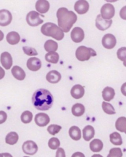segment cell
Returning a JSON list of instances; mask_svg holds the SVG:
<instances>
[{"label":"cell","instance_id":"17","mask_svg":"<svg viewBox=\"0 0 126 157\" xmlns=\"http://www.w3.org/2000/svg\"><path fill=\"white\" fill-rule=\"evenodd\" d=\"M84 87L79 84L74 85L71 90V94L75 99H81L84 96Z\"/></svg>","mask_w":126,"mask_h":157},{"label":"cell","instance_id":"16","mask_svg":"<svg viewBox=\"0 0 126 157\" xmlns=\"http://www.w3.org/2000/svg\"><path fill=\"white\" fill-rule=\"evenodd\" d=\"M49 2L46 0H38L36 3V10L41 13H46L49 9Z\"/></svg>","mask_w":126,"mask_h":157},{"label":"cell","instance_id":"8","mask_svg":"<svg viewBox=\"0 0 126 157\" xmlns=\"http://www.w3.org/2000/svg\"><path fill=\"white\" fill-rule=\"evenodd\" d=\"M102 43L105 48L110 49L115 47L116 44V40L114 35L111 34H107L104 36Z\"/></svg>","mask_w":126,"mask_h":157},{"label":"cell","instance_id":"18","mask_svg":"<svg viewBox=\"0 0 126 157\" xmlns=\"http://www.w3.org/2000/svg\"><path fill=\"white\" fill-rule=\"evenodd\" d=\"M61 76L57 71L53 70L49 71L46 75V80L51 83H57L61 79Z\"/></svg>","mask_w":126,"mask_h":157},{"label":"cell","instance_id":"7","mask_svg":"<svg viewBox=\"0 0 126 157\" xmlns=\"http://www.w3.org/2000/svg\"><path fill=\"white\" fill-rule=\"evenodd\" d=\"M22 150L27 155H33L38 151V147L33 140H27L23 144Z\"/></svg>","mask_w":126,"mask_h":157},{"label":"cell","instance_id":"44","mask_svg":"<svg viewBox=\"0 0 126 157\" xmlns=\"http://www.w3.org/2000/svg\"><path fill=\"white\" fill-rule=\"evenodd\" d=\"M2 154L3 157H13V156L9 153H3Z\"/></svg>","mask_w":126,"mask_h":157},{"label":"cell","instance_id":"33","mask_svg":"<svg viewBox=\"0 0 126 157\" xmlns=\"http://www.w3.org/2000/svg\"><path fill=\"white\" fill-rule=\"evenodd\" d=\"M48 146L51 149H57L60 146L59 140L57 138H51L49 140Z\"/></svg>","mask_w":126,"mask_h":157},{"label":"cell","instance_id":"3","mask_svg":"<svg viewBox=\"0 0 126 157\" xmlns=\"http://www.w3.org/2000/svg\"><path fill=\"white\" fill-rule=\"evenodd\" d=\"M41 33L46 36H50L58 41H61L64 38L63 31L56 24L52 23H47L41 28Z\"/></svg>","mask_w":126,"mask_h":157},{"label":"cell","instance_id":"12","mask_svg":"<svg viewBox=\"0 0 126 157\" xmlns=\"http://www.w3.org/2000/svg\"><path fill=\"white\" fill-rule=\"evenodd\" d=\"M35 122L38 126L45 127L50 122V118L48 115L45 113H39L36 115Z\"/></svg>","mask_w":126,"mask_h":157},{"label":"cell","instance_id":"6","mask_svg":"<svg viewBox=\"0 0 126 157\" xmlns=\"http://www.w3.org/2000/svg\"><path fill=\"white\" fill-rule=\"evenodd\" d=\"M101 17L106 20H109L114 17L115 10L113 5L109 3H106L102 6L101 9Z\"/></svg>","mask_w":126,"mask_h":157},{"label":"cell","instance_id":"29","mask_svg":"<svg viewBox=\"0 0 126 157\" xmlns=\"http://www.w3.org/2000/svg\"><path fill=\"white\" fill-rule=\"evenodd\" d=\"M44 47L47 52H56L57 50L58 44L53 40H49L45 43Z\"/></svg>","mask_w":126,"mask_h":157},{"label":"cell","instance_id":"42","mask_svg":"<svg viewBox=\"0 0 126 157\" xmlns=\"http://www.w3.org/2000/svg\"><path fill=\"white\" fill-rule=\"evenodd\" d=\"M121 92L123 95L126 96V82L123 83L121 86Z\"/></svg>","mask_w":126,"mask_h":157},{"label":"cell","instance_id":"25","mask_svg":"<svg viewBox=\"0 0 126 157\" xmlns=\"http://www.w3.org/2000/svg\"><path fill=\"white\" fill-rule=\"evenodd\" d=\"M85 112V107L81 104L76 103L72 108V113L75 117H81Z\"/></svg>","mask_w":126,"mask_h":157},{"label":"cell","instance_id":"41","mask_svg":"<svg viewBox=\"0 0 126 157\" xmlns=\"http://www.w3.org/2000/svg\"><path fill=\"white\" fill-rule=\"evenodd\" d=\"M71 157H85V156L83 153L78 151L73 153Z\"/></svg>","mask_w":126,"mask_h":157},{"label":"cell","instance_id":"48","mask_svg":"<svg viewBox=\"0 0 126 157\" xmlns=\"http://www.w3.org/2000/svg\"><path fill=\"white\" fill-rule=\"evenodd\" d=\"M0 157H3V155L2 153H0Z\"/></svg>","mask_w":126,"mask_h":157},{"label":"cell","instance_id":"27","mask_svg":"<svg viewBox=\"0 0 126 157\" xmlns=\"http://www.w3.org/2000/svg\"><path fill=\"white\" fill-rule=\"evenodd\" d=\"M115 126L117 130L125 133L126 131V117H121L118 118L116 121Z\"/></svg>","mask_w":126,"mask_h":157},{"label":"cell","instance_id":"49","mask_svg":"<svg viewBox=\"0 0 126 157\" xmlns=\"http://www.w3.org/2000/svg\"><path fill=\"white\" fill-rule=\"evenodd\" d=\"M28 157V156H25V157Z\"/></svg>","mask_w":126,"mask_h":157},{"label":"cell","instance_id":"34","mask_svg":"<svg viewBox=\"0 0 126 157\" xmlns=\"http://www.w3.org/2000/svg\"><path fill=\"white\" fill-rule=\"evenodd\" d=\"M123 154L121 149L120 148H113L109 151L107 157H122Z\"/></svg>","mask_w":126,"mask_h":157},{"label":"cell","instance_id":"15","mask_svg":"<svg viewBox=\"0 0 126 157\" xmlns=\"http://www.w3.org/2000/svg\"><path fill=\"white\" fill-rule=\"evenodd\" d=\"M41 66L42 63L41 60L37 58H31L27 60V68L32 71H37L41 68Z\"/></svg>","mask_w":126,"mask_h":157},{"label":"cell","instance_id":"9","mask_svg":"<svg viewBox=\"0 0 126 157\" xmlns=\"http://www.w3.org/2000/svg\"><path fill=\"white\" fill-rule=\"evenodd\" d=\"M12 20L11 13L8 10H0V26H6L9 25Z\"/></svg>","mask_w":126,"mask_h":157},{"label":"cell","instance_id":"35","mask_svg":"<svg viewBox=\"0 0 126 157\" xmlns=\"http://www.w3.org/2000/svg\"><path fill=\"white\" fill-rule=\"evenodd\" d=\"M61 129V126L57 124H51L48 127L47 131L50 135L55 136L58 133Z\"/></svg>","mask_w":126,"mask_h":157},{"label":"cell","instance_id":"45","mask_svg":"<svg viewBox=\"0 0 126 157\" xmlns=\"http://www.w3.org/2000/svg\"><path fill=\"white\" fill-rule=\"evenodd\" d=\"M3 38H4V34L1 31H0V41H2Z\"/></svg>","mask_w":126,"mask_h":157},{"label":"cell","instance_id":"11","mask_svg":"<svg viewBox=\"0 0 126 157\" xmlns=\"http://www.w3.org/2000/svg\"><path fill=\"white\" fill-rule=\"evenodd\" d=\"M74 10L79 14H85L89 9V4L85 0L78 1L74 5Z\"/></svg>","mask_w":126,"mask_h":157},{"label":"cell","instance_id":"20","mask_svg":"<svg viewBox=\"0 0 126 157\" xmlns=\"http://www.w3.org/2000/svg\"><path fill=\"white\" fill-rule=\"evenodd\" d=\"M11 72L14 78L18 80L22 81L25 78V72L19 66H14L12 69Z\"/></svg>","mask_w":126,"mask_h":157},{"label":"cell","instance_id":"14","mask_svg":"<svg viewBox=\"0 0 126 157\" xmlns=\"http://www.w3.org/2000/svg\"><path fill=\"white\" fill-rule=\"evenodd\" d=\"M1 62L2 66L6 70H9L13 65V59L10 53L7 52H3L1 56Z\"/></svg>","mask_w":126,"mask_h":157},{"label":"cell","instance_id":"38","mask_svg":"<svg viewBox=\"0 0 126 157\" xmlns=\"http://www.w3.org/2000/svg\"><path fill=\"white\" fill-rule=\"evenodd\" d=\"M7 119V113L4 111H0V124L5 123Z\"/></svg>","mask_w":126,"mask_h":157},{"label":"cell","instance_id":"19","mask_svg":"<svg viewBox=\"0 0 126 157\" xmlns=\"http://www.w3.org/2000/svg\"><path fill=\"white\" fill-rule=\"evenodd\" d=\"M94 135L95 129L92 126L87 125L83 129V137L85 141H90Z\"/></svg>","mask_w":126,"mask_h":157},{"label":"cell","instance_id":"24","mask_svg":"<svg viewBox=\"0 0 126 157\" xmlns=\"http://www.w3.org/2000/svg\"><path fill=\"white\" fill-rule=\"evenodd\" d=\"M103 142L100 140L94 139L90 143V148L93 152H99L103 148Z\"/></svg>","mask_w":126,"mask_h":157},{"label":"cell","instance_id":"46","mask_svg":"<svg viewBox=\"0 0 126 157\" xmlns=\"http://www.w3.org/2000/svg\"><path fill=\"white\" fill-rule=\"evenodd\" d=\"M92 157H103L102 155H100V154H94L92 156Z\"/></svg>","mask_w":126,"mask_h":157},{"label":"cell","instance_id":"10","mask_svg":"<svg viewBox=\"0 0 126 157\" xmlns=\"http://www.w3.org/2000/svg\"><path fill=\"white\" fill-rule=\"evenodd\" d=\"M112 23V20H106L103 19L99 14L96 20V26L98 30L104 31L109 28Z\"/></svg>","mask_w":126,"mask_h":157},{"label":"cell","instance_id":"37","mask_svg":"<svg viewBox=\"0 0 126 157\" xmlns=\"http://www.w3.org/2000/svg\"><path fill=\"white\" fill-rule=\"evenodd\" d=\"M118 58L122 61L126 59V47L120 48L117 52Z\"/></svg>","mask_w":126,"mask_h":157},{"label":"cell","instance_id":"2","mask_svg":"<svg viewBox=\"0 0 126 157\" xmlns=\"http://www.w3.org/2000/svg\"><path fill=\"white\" fill-rule=\"evenodd\" d=\"M57 15L59 27L64 33L69 32L77 20V16L75 13L65 8H60L57 12Z\"/></svg>","mask_w":126,"mask_h":157},{"label":"cell","instance_id":"32","mask_svg":"<svg viewBox=\"0 0 126 157\" xmlns=\"http://www.w3.org/2000/svg\"><path fill=\"white\" fill-rule=\"evenodd\" d=\"M102 106L103 110L108 115H113L116 114L115 108L110 103L104 101L102 103Z\"/></svg>","mask_w":126,"mask_h":157},{"label":"cell","instance_id":"4","mask_svg":"<svg viewBox=\"0 0 126 157\" xmlns=\"http://www.w3.org/2000/svg\"><path fill=\"white\" fill-rule=\"evenodd\" d=\"M75 55L78 60L84 61L89 60L91 57L96 56V53L93 48L82 46L77 48Z\"/></svg>","mask_w":126,"mask_h":157},{"label":"cell","instance_id":"47","mask_svg":"<svg viewBox=\"0 0 126 157\" xmlns=\"http://www.w3.org/2000/svg\"><path fill=\"white\" fill-rule=\"evenodd\" d=\"M123 65L126 67V59L123 61Z\"/></svg>","mask_w":126,"mask_h":157},{"label":"cell","instance_id":"50","mask_svg":"<svg viewBox=\"0 0 126 157\" xmlns=\"http://www.w3.org/2000/svg\"><path fill=\"white\" fill-rule=\"evenodd\" d=\"M125 134H126V131H125Z\"/></svg>","mask_w":126,"mask_h":157},{"label":"cell","instance_id":"30","mask_svg":"<svg viewBox=\"0 0 126 157\" xmlns=\"http://www.w3.org/2000/svg\"><path fill=\"white\" fill-rule=\"evenodd\" d=\"M45 58L47 62L53 63V64H57L58 62L59 56L57 52H49L48 53L46 54Z\"/></svg>","mask_w":126,"mask_h":157},{"label":"cell","instance_id":"28","mask_svg":"<svg viewBox=\"0 0 126 157\" xmlns=\"http://www.w3.org/2000/svg\"><path fill=\"white\" fill-rule=\"evenodd\" d=\"M110 141L113 145L116 146H120L122 145V139L121 136L118 132H115L111 133L109 136Z\"/></svg>","mask_w":126,"mask_h":157},{"label":"cell","instance_id":"43","mask_svg":"<svg viewBox=\"0 0 126 157\" xmlns=\"http://www.w3.org/2000/svg\"><path fill=\"white\" fill-rule=\"evenodd\" d=\"M5 75V72L2 67H0V80L2 79Z\"/></svg>","mask_w":126,"mask_h":157},{"label":"cell","instance_id":"31","mask_svg":"<svg viewBox=\"0 0 126 157\" xmlns=\"http://www.w3.org/2000/svg\"><path fill=\"white\" fill-rule=\"evenodd\" d=\"M21 120L24 124L31 123L33 118V114L29 111H26L22 113L21 117Z\"/></svg>","mask_w":126,"mask_h":157},{"label":"cell","instance_id":"26","mask_svg":"<svg viewBox=\"0 0 126 157\" xmlns=\"http://www.w3.org/2000/svg\"><path fill=\"white\" fill-rule=\"evenodd\" d=\"M19 140V136L15 132H11L9 133L5 138V141L7 144L14 145L16 144Z\"/></svg>","mask_w":126,"mask_h":157},{"label":"cell","instance_id":"5","mask_svg":"<svg viewBox=\"0 0 126 157\" xmlns=\"http://www.w3.org/2000/svg\"><path fill=\"white\" fill-rule=\"evenodd\" d=\"M40 14L37 12L33 11L29 12L26 16V21L30 26H37L44 22L40 18Z\"/></svg>","mask_w":126,"mask_h":157},{"label":"cell","instance_id":"40","mask_svg":"<svg viewBox=\"0 0 126 157\" xmlns=\"http://www.w3.org/2000/svg\"><path fill=\"white\" fill-rule=\"evenodd\" d=\"M120 16L121 19L126 20V6L122 8L120 12Z\"/></svg>","mask_w":126,"mask_h":157},{"label":"cell","instance_id":"22","mask_svg":"<svg viewBox=\"0 0 126 157\" xmlns=\"http://www.w3.org/2000/svg\"><path fill=\"white\" fill-rule=\"evenodd\" d=\"M7 42L11 45H16L20 42L21 37L18 33L12 32L9 33L6 37Z\"/></svg>","mask_w":126,"mask_h":157},{"label":"cell","instance_id":"36","mask_svg":"<svg viewBox=\"0 0 126 157\" xmlns=\"http://www.w3.org/2000/svg\"><path fill=\"white\" fill-rule=\"evenodd\" d=\"M23 50L25 54L28 56H35L38 55L37 51L33 48L27 46L23 47Z\"/></svg>","mask_w":126,"mask_h":157},{"label":"cell","instance_id":"1","mask_svg":"<svg viewBox=\"0 0 126 157\" xmlns=\"http://www.w3.org/2000/svg\"><path fill=\"white\" fill-rule=\"evenodd\" d=\"M54 98L50 92L45 89H40L35 92L32 97V102L34 107L40 111H47L53 104Z\"/></svg>","mask_w":126,"mask_h":157},{"label":"cell","instance_id":"39","mask_svg":"<svg viewBox=\"0 0 126 157\" xmlns=\"http://www.w3.org/2000/svg\"><path fill=\"white\" fill-rule=\"evenodd\" d=\"M56 157H66L65 151L62 148H58L56 152Z\"/></svg>","mask_w":126,"mask_h":157},{"label":"cell","instance_id":"21","mask_svg":"<svg viewBox=\"0 0 126 157\" xmlns=\"http://www.w3.org/2000/svg\"><path fill=\"white\" fill-rule=\"evenodd\" d=\"M115 95V90L111 87H106L102 92L103 99L106 101L109 102L111 101L114 98Z\"/></svg>","mask_w":126,"mask_h":157},{"label":"cell","instance_id":"23","mask_svg":"<svg viewBox=\"0 0 126 157\" xmlns=\"http://www.w3.org/2000/svg\"><path fill=\"white\" fill-rule=\"evenodd\" d=\"M70 137L74 140H80L81 138V133L80 128L76 126H73L69 130Z\"/></svg>","mask_w":126,"mask_h":157},{"label":"cell","instance_id":"13","mask_svg":"<svg viewBox=\"0 0 126 157\" xmlns=\"http://www.w3.org/2000/svg\"><path fill=\"white\" fill-rule=\"evenodd\" d=\"M84 37V32L80 27H75L71 33V37L74 43H81L83 40Z\"/></svg>","mask_w":126,"mask_h":157}]
</instances>
